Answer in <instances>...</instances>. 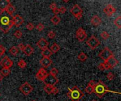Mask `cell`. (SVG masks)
Listing matches in <instances>:
<instances>
[{"label":"cell","mask_w":121,"mask_h":101,"mask_svg":"<svg viewBox=\"0 0 121 101\" xmlns=\"http://www.w3.org/2000/svg\"><path fill=\"white\" fill-rule=\"evenodd\" d=\"M13 25V16L8 14L6 11L0 12V30L4 33H7Z\"/></svg>","instance_id":"1"},{"label":"cell","mask_w":121,"mask_h":101,"mask_svg":"<svg viewBox=\"0 0 121 101\" xmlns=\"http://www.w3.org/2000/svg\"><path fill=\"white\" fill-rule=\"evenodd\" d=\"M108 92L115 93V92L111 91L108 88L106 84L101 80L99 81L97 83H96L93 88V93H94L99 97V98H102Z\"/></svg>","instance_id":"2"},{"label":"cell","mask_w":121,"mask_h":101,"mask_svg":"<svg viewBox=\"0 0 121 101\" xmlns=\"http://www.w3.org/2000/svg\"><path fill=\"white\" fill-rule=\"evenodd\" d=\"M68 91L67 96L72 101H79L84 96V93L77 86H74L72 88H68Z\"/></svg>","instance_id":"3"},{"label":"cell","mask_w":121,"mask_h":101,"mask_svg":"<svg viewBox=\"0 0 121 101\" xmlns=\"http://www.w3.org/2000/svg\"><path fill=\"white\" fill-rule=\"evenodd\" d=\"M70 12L77 20H80L82 18L83 10L78 4H74L70 9Z\"/></svg>","instance_id":"4"},{"label":"cell","mask_w":121,"mask_h":101,"mask_svg":"<svg viewBox=\"0 0 121 101\" xmlns=\"http://www.w3.org/2000/svg\"><path fill=\"white\" fill-rule=\"evenodd\" d=\"M86 45L91 49L94 50L99 47V45L101 44L100 40L95 36V35H91L86 42Z\"/></svg>","instance_id":"5"},{"label":"cell","mask_w":121,"mask_h":101,"mask_svg":"<svg viewBox=\"0 0 121 101\" xmlns=\"http://www.w3.org/2000/svg\"><path fill=\"white\" fill-rule=\"evenodd\" d=\"M19 91L25 96H28L33 91V87L27 81H26L24 84L21 85L19 87Z\"/></svg>","instance_id":"6"},{"label":"cell","mask_w":121,"mask_h":101,"mask_svg":"<svg viewBox=\"0 0 121 101\" xmlns=\"http://www.w3.org/2000/svg\"><path fill=\"white\" fill-rule=\"evenodd\" d=\"M113 55V52L108 47H105L99 54V57L104 62L106 61L108 58H110Z\"/></svg>","instance_id":"7"},{"label":"cell","mask_w":121,"mask_h":101,"mask_svg":"<svg viewBox=\"0 0 121 101\" xmlns=\"http://www.w3.org/2000/svg\"><path fill=\"white\" fill-rule=\"evenodd\" d=\"M76 38L78 40L79 42H84L86 38H87V34L85 31V30L82 28H79L76 31Z\"/></svg>","instance_id":"8"},{"label":"cell","mask_w":121,"mask_h":101,"mask_svg":"<svg viewBox=\"0 0 121 101\" xmlns=\"http://www.w3.org/2000/svg\"><path fill=\"white\" fill-rule=\"evenodd\" d=\"M43 83L45 84H48V85L55 86L56 84H57L59 83V79L56 76H53L50 75V74H48V76L45 78Z\"/></svg>","instance_id":"9"},{"label":"cell","mask_w":121,"mask_h":101,"mask_svg":"<svg viewBox=\"0 0 121 101\" xmlns=\"http://www.w3.org/2000/svg\"><path fill=\"white\" fill-rule=\"evenodd\" d=\"M48 73L47 71L45 69V68H40V69L38 71V72L36 73V74H35V78H36L38 81L43 82L44 80L45 79V78L48 76Z\"/></svg>","instance_id":"10"},{"label":"cell","mask_w":121,"mask_h":101,"mask_svg":"<svg viewBox=\"0 0 121 101\" xmlns=\"http://www.w3.org/2000/svg\"><path fill=\"white\" fill-rule=\"evenodd\" d=\"M0 66L2 67H6V68L10 69L13 66V62L9 57H4V58H2V59L0 60Z\"/></svg>","instance_id":"11"},{"label":"cell","mask_w":121,"mask_h":101,"mask_svg":"<svg viewBox=\"0 0 121 101\" xmlns=\"http://www.w3.org/2000/svg\"><path fill=\"white\" fill-rule=\"evenodd\" d=\"M105 62L109 66L110 69H113L114 67H116L119 64L118 60L114 57V55H113L110 58H108L106 61H105Z\"/></svg>","instance_id":"12"},{"label":"cell","mask_w":121,"mask_h":101,"mask_svg":"<svg viewBox=\"0 0 121 101\" xmlns=\"http://www.w3.org/2000/svg\"><path fill=\"white\" fill-rule=\"evenodd\" d=\"M104 13L108 17L111 16L113 13H116V9L112 4H108L104 8Z\"/></svg>","instance_id":"13"},{"label":"cell","mask_w":121,"mask_h":101,"mask_svg":"<svg viewBox=\"0 0 121 101\" xmlns=\"http://www.w3.org/2000/svg\"><path fill=\"white\" fill-rule=\"evenodd\" d=\"M13 25L18 28L23 23L24 19L19 14H16L15 16H13Z\"/></svg>","instance_id":"14"},{"label":"cell","mask_w":121,"mask_h":101,"mask_svg":"<svg viewBox=\"0 0 121 101\" xmlns=\"http://www.w3.org/2000/svg\"><path fill=\"white\" fill-rule=\"evenodd\" d=\"M52 63V59L50 57H43L40 60V64L43 68H48L49 67Z\"/></svg>","instance_id":"15"},{"label":"cell","mask_w":121,"mask_h":101,"mask_svg":"<svg viewBox=\"0 0 121 101\" xmlns=\"http://www.w3.org/2000/svg\"><path fill=\"white\" fill-rule=\"evenodd\" d=\"M37 46L42 50L47 48L49 45V42L45 38H40L36 43Z\"/></svg>","instance_id":"16"},{"label":"cell","mask_w":121,"mask_h":101,"mask_svg":"<svg viewBox=\"0 0 121 101\" xmlns=\"http://www.w3.org/2000/svg\"><path fill=\"white\" fill-rule=\"evenodd\" d=\"M91 23L94 26H96H96H99L101 23V18L99 16L94 15L93 17L91 19Z\"/></svg>","instance_id":"17"},{"label":"cell","mask_w":121,"mask_h":101,"mask_svg":"<svg viewBox=\"0 0 121 101\" xmlns=\"http://www.w3.org/2000/svg\"><path fill=\"white\" fill-rule=\"evenodd\" d=\"M23 52L26 55V56H30L33 52H34V49L33 48V47H31L30 45H26L25 46L24 50H23Z\"/></svg>","instance_id":"18"},{"label":"cell","mask_w":121,"mask_h":101,"mask_svg":"<svg viewBox=\"0 0 121 101\" xmlns=\"http://www.w3.org/2000/svg\"><path fill=\"white\" fill-rule=\"evenodd\" d=\"M5 11H6V12L8 14L11 15V16H13V13H14L15 11H16V7H15L14 6H13V5L10 3V4L8 5V6L6 7V8L5 9Z\"/></svg>","instance_id":"19"},{"label":"cell","mask_w":121,"mask_h":101,"mask_svg":"<svg viewBox=\"0 0 121 101\" xmlns=\"http://www.w3.org/2000/svg\"><path fill=\"white\" fill-rule=\"evenodd\" d=\"M41 55L43 57H50L52 55V53L51 50L50 49H48V47H47L44 50H42Z\"/></svg>","instance_id":"20"},{"label":"cell","mask_w":121,"mask_h":101,"mask_svg":"<svg viewBox=\"0 0 121 101\" xmlns=\"http://www.w3.org/2000/svg\"><path fill=\"white\" fill-rule=\"evenodd\" d=\"M9 4L10 1L7 0H0V11H5Z\"/></svg>","instance_id":"21"},{"label":"cell","mask_w":121,"mask_h":101,"mask_svg":"<svg viewBox=\"0 0 121 101\" xmlns=\"http://www.w3.org/2000/svg\"><path fill=\"white\" fill-rule=\"evenodd\" d=\"M50 50H51V52H52V54H55V53H57V52L60 51V46L58 44H57V43H53L52 45H51Z\"/></svg>","instance_id":"22"},{"label":"cell","mask_w":121,"mask_h":101,"mask_svg":"<svg viewBox=\"0 0 121 101\" xmlns=\"http://www.w3.org/2000/svg\"><path fill=\"white\" fill-rule=\"evenodd\" d=\"M50 21H51V23H52L53 25H58V24L60 23L61 19H60V18L57 15H55L54 16H52V17L51 18Z\"/></svg>","instance_id":"23"},{"label":"cell","mask_w":121,"mask_h":101,"mask_svg":"<svg viewBox=\"0 0 121 101\" xmlns=\"http://www.w3.org/2000/svg\"><path fill=\"white\" fill-rule=\"evenodd\" d=\"M0 73L3 76H7L11 74V70L9 68H6V67H2L0 70Z\"/></svg>","instance_id":"24"},{"label":"cell","mask_w":121,"mask_h":101,"mask_svg":"<svg viewBox=\"0 0 121 101\" xmlns=\"http://www.w3.org/2000/svg\"><path fill=\"white\" fill-rule=\"evenodd\" d=\"M77 58H78V59H79V61H81V62H85V61L88 59V57H87V55H86L84 52H80V53L78 55Z\"/></svg>","instance_id":"25"},{"label":"cell","mask_w":121,"mask_h":101,"mask_svg":"<svg viewBox=\"0 0 121 101\" xmlns=\"http://www.w3.org/2000/svg\"><path fill=\"white\" fill-rule=\"evenodd\" d=\"M18 49L16 46H12L9 50V53L13 56H16L18 53Z\"/></svg>","instance_id":"26"},{"label":"cell","mask_w":121,"mask_h":101,"mask_svg":"<svg viewBox=\"0 0 121 101\" xmlns=\"http://www.w3.org/2000/svg\"><path fill=\"white\" fill-rule=\"evenodd\" d=\"M54 86H50V85H48V84H45L43 89L45 91V92L48 94H51L52 93V88H53Z\"/></svg>","instance_id":"27"},{"label":"cell","mask_w":121,"mask_h":101,"mask_svg":"<svg viewBox=\"0 0 121 101\" xmlns=\"http://www.w3.org/2000/svg\"><path fill=\"white\" fill-rule=\"evenodd\" d=\"M17 65L21 68V69H25L26 67V66H27V63H26V62L25 61V60H23V59H20L18 62V63H17Z\"/></svg>","instance_id":"28"},{"label":"cell","mask_w":121,"mask_h":101,"mask_svg":"<svg viewBox=\"0 0 121 101\" xmlns=\"http://www.w3.org/2000/svg\"><path fill=\"white\" fill-rule=\"evenodd\" d=\"M114 25L118 28H121V16H118L117 17V18H116V20L114 21Z\"/></svg>","instance_id":"29"},{"label":"cell","mask_w":121,"mask_h":101,"mask_svg":"<svg viewBox=\"0 0 121 101\" xmlns=\"http://www.w3.org/2000/svg\"><path fill=\"white\" fill-rule=\"evenodd\" d=\"M101 37L104 40H107L110 38V34L106 31H102L101 33Z\"/></svg>","instance_id":"30"},{"label":"cell","mask_w":121,"mask_h":101,"mask_svg":"<svg viewBox=\"0 0 121 101\" xmlns=\"http://www.w3.org/2000/svg\"><path fill=\"white\" fill-rule=\"evenodd\" d=\"M22 35H23V33L20 30H16L13 33V36L16 38L17 39H20L22 37Z\"/></svg>","instance_id":"31"},{"label":"cell","mask_w":121,"mask_h":101,"mask_svg":"<svg viewBox=\"0 0 121 101\" xmlns=\"http://www.w3.org/2000/svg\"><path fill=\"white\" fill-rule=\"evenodd\" d=\"M84 91H85V92L87 93L88 94H92V93H93V87L91 86L89 84H88V85L86 86V87L85 88Z\"/></svg>","instance_id":"32"},{"label":"cell","mask_w":121,"mask_h":101,"mask_svg":"<svg viewBox=\"0 0 121 101\" xmlns=\"http://www.w3.org/2000/svg\"><path fill=\"white\" fill-rule=\"evenodd\" d=\"M49 74H50V75L53 76H56L58 74V70H57L56 68H52V69H50Z\"/></svg>","instance_id":"33"},{"label":"cell","mask_w":121,"mask_h":101,"mask_svg":"<svg viewBox=\"0 0 121 101\" xmlns=\"http://www.w3.org/2000/svg\"><path fill=\"white\" fill-rule=\"evenodd\" d=\"M36 29H37V30H38V31L41 32V31H43V30L45 29V25H44L43 23H39L36 25Z\"/></svg>","instance_id":"34"},{"label":"cell","mask_w":121,"mask_h":101,"mask_svg":"<svg viewBox=\"0 0 121 101\" xmlns=\"http://www.w3.org/2000/svg\"><path fill=\"white\" fill-rule=\"evenodd\" d=\"M106 78L108 81H113L115 78V75L113 74V72H109L106 75Z\"/></svg>","instance_id":"35"},{"label":"cell","mask_w":121,"mask_h":101,"mask_svg":"<svg viewBox=\"0 0 121 101\" xmlns=\"http://www.w3.org/2000/svg\"><path fill=\"white\" fill-rule=\"evenodd\" d=\"M26 28H27V30H29V31H32L33 29H34V25H33V23H27V25H26Z\"/></svg>","instance_id":"36"},{"label":"cell","mask_w":121,"mask_h":101,"mask_svg":"<svg viewBox=\"0 0 121 101\" xmlns=\"http://www.w3.org/2000/svg\"><path fill=\"white\" fill-rule=\"evenodd\" d=\"M55 33L53 31V30H50V31H49L48 32V37L49 38H50V39H53V38H55Z\"/></svg>","instance_id":"37"},{"label":"cell","mask_w":121,"mask_h":101,"mask_svg":"<svg viewBox=\"0 0 121 101\" xmlns=\"http://www.w3.org/2000/svg\"><path fill=\"white\" fill-rule=\"evenodd\" d=\"M6 52V49L5 47L3 46V45H0V58L5 54Z\"/></svg>","instance_id":"38"},{"label":"cell","mask_w":121,"mask_h":101,"mask_svg":"<svg viewBox=\"0 0 121 101\" xmlns=\"http://www.w3.org/2000/svg\"><path fill=\"white\" fill-rule=\"evenodd\" d=\"M25 46H26V45H25L23 42H21V43H19V44L18 45L17 47H18V50H21V51L23 52V50L24 48H25Z\"/></svg>","instance_id":"39"},{"label":"cell","mask_w":121,"mask_h":101,"mask_svg":"<svg viewBox=\"0 0 121 101\" xmlns=\"http://www.w3.org/2000/svg\"><path fill=\"white\" fill-rule=\"evenodd\" d=\"M98 69L100 71H105V67H104V62H102L98 65Z\"/></svg>","instance_id":"40"},{"label":"cell","mask_w":121,"mask_h":101,"mask_svg":"<svg viewBox=\"0 0 121 101\" xmlns=\"http://www.w3.org/2000/svg\"><path fill=\"white\" fill-rule=\"evenodd\" d=\"M58 93H59V89H58L57 88H56L55 86H54V87H53V88H52V93H51V94H53V95H57Z\"/></svg>","instance_id":"41"},{"label":"cell","mask_w":121,"mask_h":101,"mask_svg":"<svg viewBox=\"0 0 121 101\" xmlns=\"http://www.w3.org/2000/svg\"><path fill=\"white\" fill-rule=\"evenodd\" d=\"M55 8H57V4H56L55 2H52V3H51V4H50V8L52 11H53Z\"/></svg>","instance_id":"42"},{"label":"cell","mask_w":121,"mask_h":101,"mask_svg":"<svg viewBox=\"0 0 121 101\" xmlns=\"http://www.w3.org/2000/svg\"><path fill=\"white\" fill-rule=\"evenodd\" d=\"M66 11H67V8H66V7H65V6H62L61 8H60V13H62V14H64Z\"/></svg>","instance_id":"43"},{"label":"cell","mask_w":121,"mask_h":101,"mask_svg":"<svg viewBox=\"0 0 121 101\" xmlns=\"http://www.w3.org/2000/svg\"><path fill=\"white\" fill-rule=\"evenodd\" d=\"M52 11H53V13H55V15H58V14L60 13V8L57 7V8H55Z\"/></svg>","instance_id":"44"},{"label":"cell","mask_w":121,"mask_h":101,"mask_svg":"<svg viewBox=\"0 0 121 101\" xmlns=\"http://www.w3.org/2000/svg\"><path fill=\"white\" fill-rule=\"evenodd\" d=\"M95 84H96V82L94 81H93V80H91L89 82V84H89L91 86H92L93 88H94V85H95Z\"/></svg>","instance_id":"45"},{"label":"cell","mask_w":121,"mask_h":101,"mask_svg":"<svg viewBox=\"0 0 121 101\" xmlns=\"http://www.w3.org/2000/svg\"><path fill=\"white\" fill-rule=\"evenodd\" d=\"M3 79H4V76H3L1 75V74L0 73V82L3 80Z\"/></svg>","instance_id":"46"},{"label":"cell","mask_w":121,"mask_h":101,"mask_svg":"<svg viewBox=\"0 0 121 101\" xmlns=\"http://www.w3.org/2000/svg\"><path fill=\"white\" fill-rule=\"evenodd\" d=\"M62 1H64L65 3H68V2H69V1L70 0H62Z\"/></svg>","instance_id":"47"},{"label":"cell","mask_w":121,"mask_h":101,"mask_svg":"<svg viewBox=\"0 0 121 101\" xmlns=\"http://www.w3.org/2000/svg\"><path fill=\"white\" fill-rule=\"evenodd\" d=\"M92 101H96V100H93Z\"/></svg>","instance_id":"48"},{"label":"cell","mask_w":121,"mask_h":101,"mask_svg":"<svg viewBox=\"0 0 121 101\" xmlns=\"http://www.w3.org/2000/svg\"><path fill=\"white\" fill-rule=\"evenodd\" d=\"M7 1H11V0H7Z\"/></svg>","instance_id":"49"},{"label":"cell","mask_w":121,"mask_h":101,"mask_svg":"<svg viewBox=\"0 0 121 101\" xmlns=\"http://www.w3.org/2000/svg\"><path fill=\"white\" fill-rule=\"evenodd\" d=\"M35 101V100H33V101Z\"/></svg>","instance_id":"50"},{"label":"cell","mask_w":121,"mask_h":101,"mask_svg":"<svg viewBox=\"0 0 121 101\" xmlns=\"http://www.w3.org/2000/svg\"><path fill=\"white\" fill-rule=\"evenodd\" d=\"M0 96H1V94H0Z\"/></svg>","instance_id":"51"}]
</instances>
